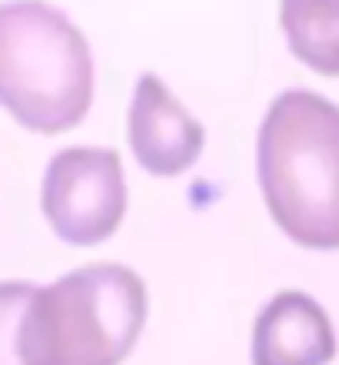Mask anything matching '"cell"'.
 <instances>
[{
	"mask_svg": "<svg viewBox=\"0 0 339 365\" xmlns=\"http://www.w3.org/2000/svg\"><path fill=\"white\" fill-rule=\"evenodd\" d=\"M256 176L273 222L306 250H339V106L293 87L256 136Z\"/></svg>",
	"mask_w": 339,
	"mask_h": 365,
	"instance_id": "1",
	"label": "cell"
},
{
	"mask_svg": "<svg viewBox=\"0 0 339 365\" xmlns=\"http://www.w3.org/2000/svg\"><path fill=\"white\" fill-rule=\"evenodd\" d=\"M146 322V286L126 266H84L34 286L17 326L24 365H120Z\"/></svg>",
	"mask_w": 339,
	"mask_h": 365,
	"instance_id": "2",
	"label": "cell"
},
{
	"mask_svg": "<svg viewBox=\"0 0 339 365\" xmlns=\"http://www.w3.org/2000/svg\"><path fill=\"white\" fill-rule=\"evenodd\" d=\"M93 103V57L80 27L47 0L0 4V106L24 130L64 133Z\"/></svg>",
	"mask_w": 339,
	"mask_h": 365,
	"instance_id": "3",
	"label": "cell"
},
{
	"mask_svg": "<svg viewBox=\"0 0 339 365\" xmlns=\"http://www.w3.org/2000/svg\"><path fill=\"white\" fill-rule=\"evenodd\" d=\"M40 206L54 236L70 246L110 240L126 212L123 163L107 146H67L44 170Z\"/></svg>",
	"mask_w": 339,
	"mask_h": 365,
	"instance_id": "4",
	"label": "cell"
},
{
	"mask_svg": "<svg viewBox=\"0 0 339 365\" xmlns=\"http://www.w3.org/2000/svg\"><path fill=\"white\" fill-rule=\"evenodd\" d=\"M126 136L136 163L153 176H180L203 153V126L186 110L156 73L136 80Z\"/></svg>",
	"mask_w": 339,
	"mask_h": 365,
	"instance_id": "5",
	"label": "cell"
},
{
	"mask_svg": "<svg viewBox=\"0 0 339 365\" xmlns=\"http://www.w3.org/2000/svg\"><path fill=\"white\" fill-rule=\"evenodd\" d=\"M336 332L326 309L306 292L273 296L253 326V365H326Z\"/></svg>",
	"mask_w": 339,
	"mask_h": 365,
	"instance_id": "6",
	"label": "cell"
},
{
	"mask_svg": "<svg viewBox=\"0 0 339 365\" xmlns=\"http://www.w3.org/2000/svg\"><path fill=\"white\" fill-rule=\"evenodd\" d=\"M280 27L293 57L339 77V0H280Z\"/></svg>",
	"mask_w": 339,
	"mask_h": 365,
	"instance_id": "7",
	"label": "cell"
},
{
	"mask_svg": "<svg viewBox=\"0 0 339 365\" xmlns=\"http://www.w3.org/2000/svg\"><path fill=\"white\" fill-rule=\"evenodd\" d=\"M30 296V282H0V365H24L17 352V326Z\"/></svg>",
	"mask_w": 339,
	"mask_h": 365,
	"instance_id": "8",
	"label": "cell"
}]
</instances>
